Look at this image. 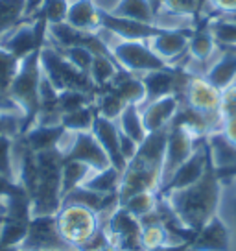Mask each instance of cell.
I'll return each instance as SVG.
<instances>
[{
    "instance_id": "cb8c5ba5",
    "label": "cell",
    "mask_w": 236,
    "mask_h": 251,
    "mask_svg": "<svg viewBox=\"0 0 236 251\" xmlns=\"http://www.w3.org/2000/svg\"><path fill=\"white\" fill-rule=\"evenodd\" d=\"M118 72H120V67L111 54L94 55L93 65L89 69V78L93 81V85L96 87V91H100V89H105L113 83V79L117 78Z\"/></svg>"
},
{
    "instance_id": "6da1fadb",
    "label": "cell",
    "mask_w": 236,
    "mask_h": 251,
    "mask_svg": "<svg viewBox=\"0 0 236 251\" xmlns=\"http://www.w3.org/2000/svg\"><path fill=\"white\" fill-rule=\"evenodd\" d=\"M161 196L165 198V201L172 209V212L175 214V218L179 220L183 227L196 233L197 229L205 226L220 211V177H218L216 170L211 168L192 187L172 190V192H166Z\"/></svg>"
},
{
    "instance_id": "484cf974",
    "label": "cell",
    "mask_w": 236,
    "mask_h": 251,
    "mask_svg": "<svg viewBox=\"0 0 236 251\" xmlns=\"http://www.w3.org/2000/svg\"><path fill=\"white\" fill-rule=\"evenodd\" d=\"M111 15L131 19V21H139V23L153 24L155 8H153L151 0H122Z\"/></svg>"
},
{
    "instance_id": "f5cc1de1",
    "label": "cell",
    "mask_w": 236,
    "mask_h": 251,
    "mask_svg": "<svg viewBox=\"0 0 236 251\" xmlns=\"http://www.w3.org/2000/svg\"><path fill=\"white\" fill-rule=\"evenodd\" d=\"M69 2H72V0H69Z\"/></svg>"
},
{
    "instance_id": "ab89813d",
    "label": "cell",
    "mask_w": 236,
    "mask_h": 251,
    "mask_svg": "<svg viewBox=\"0 0 236 251\" xmlns=\"http://www.w3.org/2000/svg\"><path fill=\"white\" fill-rule=\"evenodd\" d=\"M201 6H207L211 13L216 17H235L236 0H203Z\"/></svg>"
},
{
    "instance_id": "8992f818",
    "label": "cell",
    "mask_w": 236,
    "mask_h": 251,
    "mask_svg": "<svg viewBox=\"0 0 236 251\" xmlns=\"http://www.w3.org/2000/svg\"><path fill=\"white\" fill-rule=\"evenodd\" d=\"M48 24L41 17L24 19L0 39V48L15 55L17 59H24L26 55L33 54L43 48L47 41Z\"/></svg>"
},
{
    "instance_id": "44dd1931",
    "label": "cell",
    "mask_w": 236,
    "mask_h": 251,
    "mask_svg": "<svg viewBox=\"0 0 236 251\" xmlns=\"http://www.w3.org/2000/svg\"><path fill=\"white\" fill-rule=\"evenodd\" d=\"M189 55L196 61H201L209 67L212 65L214 57L218 55V43L214 39V35L211 33V30L205 26L201 30H194L190 35L189 41Z\"/></svg>"
},
{
    "instance_id": "816d5d0a",
    "label": "cell",
    "mask_w": 236,
    "mask_h": 251,
    "mask_svg": "<svg viewBox=\"0 0 236 251\" xmlns=\"http://www.w3.org/2000/svg\"><path fill=\"white\" fill-rule=\"evenodd\" d=\"M190 251H194V250H192V248H190Z\"/></svg>"
},
{
    "instance_id": "30bf717a",
    "label": "cell",
    "mask_w": 236,
    "mask_h": 251,
    "mask_svg": "<svg viewBox=\"0 0 236 251\" xmlns=\"http://www.w3.org/2000/svg\"><path fill=\"white\" fill-rule=\"evenodd\" d=\"M194 251H235V233L221 214H214L194 233L190 242Z\"/></svg>"
},
{
    "instance_id": "7bdbcfd3",
    "label": "cell",
    "mask_w": 236,
    "mask_h": 251,
    "mask_svg": "<svg viewBox=\"0 0 236 251\" xmlns=\"http://www.w3.org/2000/svg\"><path fill=\"white\" fill-rule=\"evenodd\" d=\"M47 0H24V19H33L41 13Z\"/></svg>"
},
{
    "instance_id": "60d3db41",
    "label": "cell",
    "mask_w": 236,
    "mask_h": 251,
    "mask_svg": "<svg viewBox=\"0 0 236 251\" xmlns=\"http://www.w3.org/2000/svg\"><path fill=\"white\" fill-rule=\"evenodd\" d=\"M139 148H141L139 142L133 141L131 137H127V135H124L120 131V155H122V159H124L126 163L133 161L135 155L139 153Z\"/></svg>"
},
{
    "instance_id": "b9f144b4",
    "label": "cell",
    "mask_w": 236,
    "mask_h": 251,
    "mask_svg": "<svg viewBox=\"0 0 236 251\" xmlns=\"http://www.w3.org/2000/svg\"><path fill=\"white\" fill-rule=\"evenodd\" d=\"M221 133L225 135V139H227L231 144H235V146H236V115H235V117L223 118V124H221Z\"/></svg>"
},
{
    "instance_id": "ac0fdd59",
    "label": "cell",
    "mask_w": 236,
    "mask_h": 251,
    "mask_svg": "<svg viewBox=\"0 0 236 251\" xmlns=\"http://www.w3.org/2000/svg\"><path fill=\"white\" fill-rule=\"evenodd\" d=\"M65 23L79 31L94 33L102 28V11L96 8L94 0H72Z\"/></svg>"
},
{
    "instance_id": "3957f363",
    "label": "cell",
    "mask_w": 236,
    "mask_h": 251,
    "mask_svg": "<svg viewBox=\"0 0 236 251\" xmlns=\"http://www.w3.org/2000/svg\"><path fill=\"white\" fill-rule=\"evenodd\" d=\"M41 69L52 85L61 91H83L89 94H96V87L89 78V74L78 71L57 48L50 45H43L41 48Z\"/></svg>"
},
{
    "instance_id": "83f0119b",
    "label": "cell",
    "mask_w": 236,
    "mask_h": 251,
    "mask_svg": "<svg viewBox=\"0 0 236 251\" xmlns=\"http://www.w3.org/2000/svg\"><path fill=\"white\" fill-rule=\"evenodd\" d=\"M159 201H161V194L157 190H144V192H137L133 196H129L127 200L122 201V207L127 212H131L135 218H144L150 212H153L157 209Z\"/></svg>"
},
{
    "instance_id": "e575fe53",
    "label": "cell",
    "mask_w": 236,
    "mask_h": 251,
    "mask_svg": "<svg viewBox=\"0 0 236 251\" xmlns=\"http://www.w3.org/2000/svg\"><path fill=\"white\" fill-rule=\"evenodd\" d=\"M26 131V118L19 113H2L0 111V137L17 139Z\"/></svg>"
},
{
    "instance_id": "5bb4252c",
    "label": "cell",
    "mask_w": 236,
    "mask_h": 251,
    "mask_svg": "<svg viewBox=\"0 0 236 251\" xmlns=\"http://www.w3.org/2000/svg\"><path fill=\"white\" fill-rule=\"evenodd\" d=\"M65 159L79 161L83 165L91 166L93 170H103L107 166H113L105 150L100 146V142L96 141L93 131H79V133L74 135V142H72L71 150L67 151Z\"/></svg>"
},
{
    "instance_id": "f35d334b",
    "label": "cell",
    "mask_w": 236,
    "mask_h": 251,
    "mask_svg": "<svg viewBox=\"0 0 236 251\" xmlns=\"http://www.w3.org/2000/svg\"><path fill=\"white\" fill-rule=\"evenodd\" d=\"M203 0H163V6L170 11L183 13V15H199Z\"/></svg>"
},
{
    "instance_id": "d6986e66",
    "label": "cell",
    "mask_w": 236,
    "mask_h": 251,
    "mask_svg": "<svg viewBox=\"0 0 236 251\" xmlns=\"http://www.w3.org/2000/svg\"><path fill=\"white\" fill-rule=\"evenodd\" d=\"M207 148H209L211 163L216 174H225L236 168V146L231 144L221 131L211 133L207 137Z\"/></svg>"
},
{
    "instance_id": "74e56055",
    "label": "cell",
    "mask_w": 236,
    "mask_h": 251,
    "mask_svg": "<svg viewBox=\"0 0 236 251\" xmlns=\"http://www.w3.org/2000/svg\"><path fill=\"white\" fill-rule=\"evenodd\" d=\"M59 52H61V54H63L65 57L78 69V71L89 74V69H91V65H93V59H94V54H93L89 48L87 47H69V48L59 50Z\"/></svg>"
},
{
    "instance_id": "d4e9b609",
    "label": "cell",
    "mask_w": 236,
    "mask_h": 251,
    "mask_svg": "<svg viewBox=\"0 0 236 251\" xmlns=\"http://www.w3.org/2000/svg\"><path fill=\"white\" fill-rule=\"evenodd\" d=\"M120 181H122V172L115 166H107L103 170H94L89 176V179L85 181L83 187L91 188L94 192H100V194L111 196V194H118Z\"/></svg>"
},
{
    "instance_id": "4316f807",
    "label": "cell",
    "mask_w": 236,
    "mask_h": 251,
    "mask_svg": "<svg viewBox=\"0 0 236 251\" xmlns=\"http://www.w3.org/2000/svg\"><path fill=\"white\" fill-rule=\"evenodd\" d=\"M94 172L91 166L83 165L79 161H63V168H61V194H69L71 190L78 187H83L89 176Z\"/></svg>"
},
{
    "instance_id": "8d00e7d4",
    "label": "cell",
    "mask_w": 236,
    "mask_h": 251,
    "mask_svg": "<svg viewBox=\"0 0 236 251\" xmlns=\"http://www.w3.org/2000/svg\"><path fill=\"white\" fill-rule=\"evenodd\" d=\"M19 63L21 59L0 48V91H9V85L19 71Z\"/></svg>"
},
{
    "instance_id": "52a82bcc",
    "label": "cell",
    "mask_w": 236,
    "mask_h": 251,
    "mask_svg": "<svg viewBox=\"0 0 236 251\" xmlns=\"http://www.w3.org/2000/svg\"><path fill=\"white\" fill-rule=\"evenodd\" d=\"M100 222L109 235L111 244L118 251H144L141 220L135 218L122 205H118L109 216L100 218Z\"/></svg>"
},
{
    "instance_id": "1f68e13d",
    "label": "cell",
    "mask_w": 236,
    "mask_h": 251,
    "mask_svg": "<svg viewBox=\"0 0 236 251\" xmlns=\"http://www.w3.org/2000/svg\"><path fill=\"white\" fill-rule=\"evenodd\" d=\"M24 21V0H0V39Z\"/></svg>"
},
{
    "instance_id": "c3c4849f",
    "label": "cell",
    "mask_w": 236,
    "mask_h": 251,
    "mask_svg": "<svg viewBox=\"0 0 236 251\" xmlns=\"http://www.w3.org/2000/svg\"><path fill=\"white\" fill-rule=\"evenodd\" d=\"M0 251H19V248H2L0 246Z\"/></svg>"
},
{
    "instance_id": "ffe728a7",
    "label": "cell",
    "mask_w": 236,
    "mask_h": 251,
    "mask_svg": "<svg viewBox=\"0 0 236 251\" xmlns=\"http://www.w3.org/2000/svg\"><path fill=\"white\" fill-rule=\"evenodd\" d=\"M107 89V87H105ZM109 89H113L115 93L129 105H142L146 100V89L142 83L141 76H135L131 72H126L120 69V72L117 74V78L113 79V83L109 85Z\"/></svg>"
},
{
    "instance_id": "277c9868",
    "label": "cell",
    "mask_w": 236,
    "mask_h": 251,
    "mask_svg": "<svg viewBox=\"0 0 236 251\" xmlns=\"http://www.w3.org/2000/svg\"><path fill=\"white\" fill-rule=\"evenodd\" d=\"M59 235L72 250H78L102 227L100 216L83 205H61L55 214Z\"/></svg>"
},
{
    "instance_id": "f907efd6",
    "label": "cell",
    "mask_w": 236,
    "mask_h": 251,
    "mask_svg": "<svg viewBox=\"0 0 236 251\" xmlns=\"http://www.w3.org/2000/svg\"><path fill=\"white\" fill-rule=\"evenodd\" d=\"M19 251H26V250H21V248H19Z\"/></svg>"
},
{
    "instance_id": "7402d4cb",
    "label": "cell",
    "mask_w": 236,
    "mask_h": 251,
    "mask_svg": "<svg viewBox=\"0 0 236 251\" xmlns=\"http://www.w3.org/2000/svg\"><path fill=\"white\" fill-rule=\"evenodd\" d=\"M63 129V126H32L30 129H26V133H23V139L28 144V148L39 153V151L54 150Z\"/></svg>"
},
{
    "instance_id": "681fc988",
    "label": "cell",
    "mask_w": 236,
    "mask_h": 251,
    "mask_svg": "<svg viewBox=\"0 0 236 251\" xmlns=\"http://www.w3.org/2000/svg\"><path fill=\"white\" fill-rule=\"evenodd\" d=\"M2 222H4V218H0V224H2Z\"/></svg>"
},
{
    "instance_id": "2e32d148",
    "label": "cell",
    "mask_w": 236,
    "mask_h": 251,
    "mask_svg": "<svg viewBox=\"0 0 236 251\" xmlns=\"http://www.w3.org/2000/svg\"><path fill=\"white\" fill-rule=\"evenodd\" d=\"M91 131L96 137V141L100 142V146L105 150L111 165L124 174L127 163L120 155V129H118L117 120H109V118L96 115V120Z\"/></svg>"
},
{
    "instance_id": "f546056e",
    "label": "cell",
    "mask_w": 236,
    "mask_h": 251,
    "mask_svg": "<svg viewBox=\"0 0 236 251\" xmlns=\"http://www.w3.org/2000/svg\"><path fill=\"white\" fill-rule=\"evenodd\" d=\"M207 28L211 30L218 45L236 47V19L235 17H212L209 19Z\"/></svg>"
},
{
    "instance_id": "836d02e7",
    "label": "cell",
    "mask_w": 236,
    "mask_h": 251,
    "mask_svg": "<svg viewBox=\"0 0 236 251\" xmlns=\"http://www.w3.org/2000/svg\"><path fill=\"white\" fill-rule=\"evenodd\" d=\"M13 144H15V139H11V137H0V177L17 183Z\"/></svg>"
},
{
    "instance_id": "7a4b0ae2",
    "label": "cell",
    "mask_w": 236,
    "mask_h": 251,
    "mask_svg": "<svg viewBox=\"0 0 236 251\" xmlns=\"http://www.w3.org/2000/svg\"><path fill=\"white\" fill-rule=\"evenodd\" d=\"M43 76L41 69V50L33 54L26 55L19 63V71L15 78L9 85V94L11 98L19 103V107L23 109L24 118H26V129L33 124V120L37 117L41 107L39 102V83ZM26 133V131H24Z\"/></svg>"
},
{
    "instance_id": "9c48e42d",
    "label": "cell",
    "mask_w": 236,
    "mask_h": 251,
    "mask_svg": "<svg viewBox=\"0 0 236 251\" xmlns=\"http://www.w3.org/2000/svg\"><path fill=\"white\" fill-rule=\"evenodd\" d=\"M21 250L26 251H76L65 242L54 216H32Z\"/></svg>"
},
{
    "instance_id": "e0dca14e",
    "label": "cell",
    "mask_w": 236,
    "mask_h": 251,
    "mask_svg": "<svg viewBox=\"0 0 236 251\" xmlns=\"http://www.w3.org/2000/svg\"><path fill=\"white\" fill-rule=\"evenodd\" d=\"M102 26L111 30L118 39L122 41H148L155 33L161 31L153 24L139 23V21H131V19H122V17H115L111 13H102Z\"/></svg>"
},
{
    "instance_id": "9a60e30c",
    "label": "cell",
    "mask_w": 236,
    "mask_h": 251,
    "mask_svg": "<svg viewBox=\"0 0 236 251\" xmlns=\"http://www.w3.org/2000/svg\"><path fill=\"white\" fill-rule=\"evenodd\" d=\"M139 107H141L142 120H144L148 133H153V131L168 129L172 126L173 118L181 107V100H179V96L172 94V96H163L157 100L142 103Z\"/></svg>"
},
{
    "instance_id": "5b68a950",
    "label": "cell",
    "mask_w": 236,
    "mask_h": 251,
    "mask_svg": "<svg viewBox=\"0 0 236 251\" xmlns=\"http://www.w3.org/2000/svg\"><path fill=\"white\" fill-rule=\"evenodd\" d=\"M111 55L117 65L135 76H144L148 72L168 67L161 57L150 48L148 41H122L118 39L111 47Z\"/></svg>"
},
{
    "instance_id": "f1b7e54d",
    "label": "cell",
    "mask_w": 236,
    "mask_h": 251,
    "mask_svg": "<svg viewBox=\"0 0 236 251\" xmlns=\"http://www.w3.org/2000/svg\"><path fill=\"white\" fill-rule=\"evenodd\" d=\"M126 105L127 103L109 87L100 91V93H96L94 96L96 113L103 118H109V120H117L122 115V111L126 109Z\"/></svg>"
},
{
    "instance_id": "d590c367",
    "label": "cell",
    "mask_w": 236,
    "mask_h": 251,
    "mask_svg": "<svg viewBox=\"0 0 236 251\" xmlns=\"http://www.w3.org/2000/svg\"><path fill=\"white\" fill-rule=\"evenodd\" d=\"M69 0H47L45 6L41 9V13L37 17L45 19L47 24H59L67 21V13H69Z\"/></svg>"
},
{
    "instance_id": "ee69618b",
    "label": "cell",
    "mask_w": 236,
    "mask_h": 251,
    "mask_svg": "<svg viewBox=\"0 0 236 251\" xmlns=\"http://www.w3.org/2000/svg\"><path fill=\"white\" fill-rule=\"evenodd\" d=\"M120 2L122 0H94L96 8L100 9L102 13H113Z\"/></svg>"
},
{
    "instance_id": "ba28073f",
    "label": "cell",
    "mask_w": 236,
    "mask_h": 251,
    "mask_svg": "<svg viewBox=\"0 0 236 251\" xmlns=\"http://www.w3.org/2000/svg\"><path fill=\"white\" fill-rule=\"evenodd\" d=\"M205 139L207 137H196V135L190 133L189 129H185L181 126L172 124L168 127L165 159H163V170H161V188L165 187L168 179L173 176V172L196 151L197 146Z\"/></svg>"
},
{
    "instance_id": "bcb514c9",
    "label": "cell",
    "mask_w": 236,
    "mask_h": 251,
    "mask_svg": "<svg viewBox=\"0 0 236 251\" xmlns=\"http://www.w3.org/2000/svg\"><path fill=\"white\" fill-rule=\"evenodd\" d=\"M19 188H23L21 185H17L13 181L9 179H4V177H0V196H4V194H11V192H15Z\"/></svg>"
},
{
    "instance_id": "d6a6232c",
    "label": "cell",
    "mask_w": 236,
    "mask_h": 251,
    "mask_svg": "<svg viewBox=\"0 0 236 251\" xmlns=\"http://www.w3.org/2000/svg\"><path fill=\"white\" fill-rule=\"evenodd\" d=\"M28 222L4 220L0 224V246L2 248H21L26 238Z\"/></svg>"
},
{
    "instance_id": "f6af8a7d",
    "label": "cell",
    "mask_w": 236,
    "mask_h": 251,
    "mask_svg": "<svg viewBox=\"0 0 236 251\" xmlns=\"http://www.w3.org/2000/svg\"><path fill=\"white\" fill-rule=\"evenodd\" d=\"M148 251H190V242L166 244V246H161V248H155V250H148Z\"/></svg>"
},
{
    "instance_id": "4fadbf2b",
    "label": "cell",
    "mask_w": 236,
    "mask_h": 251,
    "mask_svg": "<svg viewBox=\"0 0 236 251\" xmlns=\"http://www.w3.org/2000/svg\"><path fill=\"white\" fill-rule=\"evenodd\" d=\"M190 35L192 31L187 30H161L151 39H148V45L168 67H177V63L189 52Z\"/></svg>"
},
{
    "instance_id": "4dcf8cb0",
    "label": "cell",
    "mask_w": 236,
    "mask_h": 251,
    "mask_svg": "<svg viewBox=\"0 0 236 251\" xmlns=\"http://www.w3.org/2000/svg\"><path fill=\"white\" fill-rule=\"evenodd\" d=\"M96 115L98 113H96L94 103H91V105H85L81 109L71 111V113L63 115L61 126H63L65 129H71V131H76V133H79V131H91L96 120Z\"/></svg>"
},
{
    "instance_id": "8fae6325",
    "label": "cell",
    "mask_w": 236,
    "mask_h": 251,
    "mask_svg": "<svg viewBox=\"0 0 236 251\" xmlns=\"http://www.w3.org/2000/svg\"><path fill=\"white\" fill-rule=\"evenodd\" d=\"M211 168H212V163H211V155H209V148H207V139H205L197 146L196 151L173 172V176L168 179L165 187L161 188L159 194H166V192H172V190H181V188L192 187Z\"/></svg>"
},
{
    "instance_id": "7dc6e473",
    "label": "cell",
    "mask_w": 236,
    "mask_h": 251,
    "mask_svg": "<svg viewBox=\"0 0 236 251\" xmlns=\"http://www.w3.org/2000/svg\"><path fill=\"white\" fill-rule=\"evenodd\" d=\"M98 251H118V250L115 248V246H113V244H111V246H107V248H103V250H98Z\"/></svg>"
},
{
    "instance_id": "603a6c76",
    "label": "cell",
    "mask_w": 236,
    "mask_h": 251,
    "mask_svg": "<svg viewBox=\"0 0 236 251\" xmlns=\"http://www.w3.org/2000/svg\"><path fill=\"white\" fill-rule=\"evenodd\" d=\"M118 129L124 135L131 137L133 141H137L139 144L144 142V139L148 137V129L144 126V120H142V113L139 105H133L129 103L126 105V109L122 111V115L117 118Z\"/></svg>"
},
{
    "instance_id": "7c38bea8",
    "label": "cell",
    "mask_w": 236,
    "mask_h": 251,
    "mask_svg": "<svg viewBox=\"0 0 236 251\" xmlns=\"http://www.w3.org/2000/svg\"><path fill=\"white\" fill-rule=\"evenodd\" d=\"M183 105L190 109L207 113V115H216L220 113L221 103V91L201 76H190L187 85L179 96Z\"/></svg>"
}]
</instances>
